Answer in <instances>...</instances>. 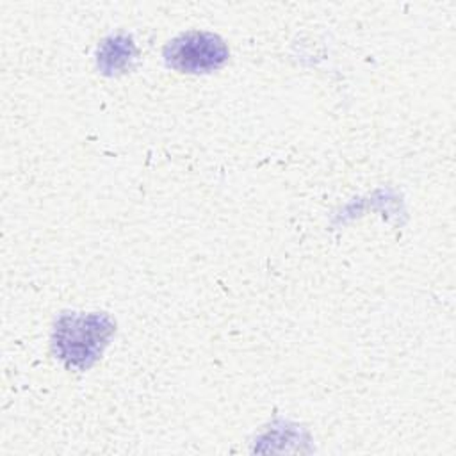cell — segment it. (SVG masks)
<instances>
[{
  "mask_svg": "<svg viewBox=\"0 0 456 456\" xmlns=\"http://www.w3.org/2000/svg\"><path fill=\"white\" fill-rule=\"evenodd\" d=\"M114 333L105 314H64L55 324L53 351L69 367L87 369L96 362Z\"/></svg>",
  "mask_w": 456,
  "mask_h": 456,
  "instance_id": "6da1fadb",
  "label": "cell"
},
{
  "mask_svg": "<svg viewBox=\"0 0 456 456\" xmlns=\"http://www.w3.org/2000/svg\"><path fill=\"white\" fill-rule=\"evenodd\" d=\"M164 57L169 68L182 73H207L228 59L226 45L210 32H187L167 43Z\"/></svg>",
  "mask_w": 456,
  "mask_h": 456,
  "instance_id": "7a4b0ae2",
  "label": "cell"
},
{
  "mask_svg": "<svg viewBox=\"0 0 456 456\" xmlns=\"http://www.w3.org/2000/svg\"><path fill=\"white\" fill-rule=\"evenodd\" d=\"M134 57H135V46L132 39L116 36L103 41L102 50L98 52V68H102L103 73H116L130 66Z\"/></svg>",
  "mask_w": 456,
  "mask_h": 456,
  "instance_id": "3957f363",
  "label": "cell"
}]
</instances>
